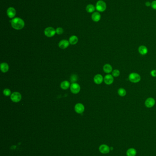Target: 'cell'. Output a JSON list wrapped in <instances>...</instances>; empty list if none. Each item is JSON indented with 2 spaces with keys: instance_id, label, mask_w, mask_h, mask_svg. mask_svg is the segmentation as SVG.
Masks as SVG:
<instances>
[{
  "instance_id": "cell-1",
  "label": "cell",
  "mask_w": 156,
  "mask_h": 156,
  "mask_svg": "<svg viewBox=\"0 0 156 156\" xmlns=\"http://www.w3.org/2000/svg\"><path fill=\"white\" fill-rule=\"evenodd\" d=\"M11 25L14 29L16 30H21L24 27L25 23L24 21L21 18L16 17L12 20Z\"/></svg>"
},
{
  "instance_id": "cell-2",
  "label": "cell",
  "mask_w": 156,
  "mask_h": 156,
  "mask_svg": "<svg viewBox=\"0 0 156 156\" xmlns=\"http://www.w3.org/2000/svg\"><path fill=\"white\" fill-rule=\"evenodd\" d=\"M106 4L103 0H99L97 1L96 5V9L99 12H103L106 10Z\"/></svg>"
},
{
  "instance_id": "cell-3",
  "label": "cell",
  "mask_w": 156,
  "mask_h": 156,
  "mask_svg": "<svg viewBox=\"0 0 156 156\" xmlns=\"http://www.w3.org/2000/svg\"><path fill=\"white\" fill-rule=\"evenodd\" d=\"M129 80L130 82L133 83H137L139 82L141 80V77L138 73H131L129 75Z\"/></svg>"
},
{
  "instance_id": "cell-4",
  "label": "cell",
  "mask_w": 156,
  "mask_h": 156,
  "mask_svg": "<svg viewBox=\"0 0 156 156\" xmlns=\"http://www.w3.org/2000/svg\"><path fill=\"white\" fill-rule=\"evenodd\" d=\"M45 35L48 37L54 36L56 33V30L52 27H48L46 28L44 31Z\"/></svg>"
},
{
  "instance_id": "cell-5",
  "label": "cell",
  "mask_w": 156,
  "mask_h": 156,
  "mask_svg": "<svg viewBox=\"0 0 156 156\" xmlns=\"http://www.w3.org/2000/svg\"><path fill=\"white\" fill-rule=\"evenodd\" d=\"M22 99V96L20 93L17 92H15L12 93L11 96V99L14 102H18Z\"/></svg>"
},
{
  "instance_id": "cell-6",
  "label": "cell",
  "mask_w": 156,
  "mask_h": 156,
  "mask_svg": "<svg viewBox=\"0 0 156 156\" xmlns=\"http://www.w3.org/2000/svg\"><path fill=\"white\" fill-rule=\"evenodd\" d=\"M80 85L77 83H72L70 87L71 92L75 94L79 93L80 92Z\"/></svg>"
},
{
  "instance_id": "cell-7",
  "label": "cell",
  "mask_w": 156,
  "mask_h": 156,
  "mask_svg": "<svg viewBox=\"0 0 156 156\" xmlns=\"http://www.w3.org/2000/svg\"><path fill=\"white\" fill-rule=\"evenodd\" d=\"M155 102V100L154 98L152 97H149L146 100L145 102V105L147 108H151L154 106Z\"/></svg>"
},
{
  "instance_id": "cell-8",
  "label": "cell",
  "mask_w": 156,
  "mask_h": 156,
  "mask_svg": "<svg viewBox=\"0 0 156 156\" xmlns=\"http://www.w3.org/2000/svg\"><path fill=\"white\" fill-rule=\"evenodd\" d=\"M99 151L102 154H107L110 153V147L106 144H102L99 147Z\"/></svg>"
},
{
  "instance_id": "cell-9",
  "label": "cell",
  "mask_w": 156,
  "mask_h": 156,
  "mask_svg": "<svg viewBox=\"0 0 156 156\" xmlns=\"http://www.w3.org/2000/svg\"><path fill=\"white\" fill-rule=\"evenodd\" d=\"M103 80L104 83L107 85H110L113 84L114 81V78L112 75L111 74H107L103 78Z\"/></svg>"
},
{
  "instance_id": "cell-10",
  "label": "cell",
  "mask_w": 156,
  "mask_h": 156,
  "mask_svg": "<svg viewBox=\"0 0 156 156\" xmlns=\"http://www.w3.org/2000/svg\"><path fill=\"white\" fill-rule=\"evenodd\" d=\"M7 15L10 18H13L14 17L16 14V12L15 8L13 7H9L7 10Z\"/></svg>"
},
{
  "instance_id": "cell-11",
  "label": "cell",
  "mask_w": 156,
  "mask_h": 156,
  "mask_svg": "<svg viewBox=\"0 0 156 156\" xmlns=\"http://www.w3.org/2000/svg\"><path fill=\"white\" fill-rule=\"evenodd\" d=\"M84 106L81 103H77L75 106V110L76 113L82 114L84 111Z\"/></svg>"
},
{
  "instance_id": "cell-12",
  "label": "cell",
  "mask_w": 156,
  "mask_h": 156,
  "mask_svg": "<svg viewBox=\"0 0 156 156\" xmlns=\"http://www.w3.org/2000/svg\"><path fill=\"white\" fill-rule=\"evenodd\" d=\"M103 76L100 74H98L94 77V82L97 84H100L103 82Z\"/></svg>"
},
{
  "instance_id": "cell-13",
  "label": "cell",
  "mask_w": 156,
  "mask_h": 156,
  "mask_svg": "<svg viewBox=\"0 0 156 156\" xmlns=\"http://www.w3.org/2000/svg\"><path fill=\"white\" fill-rule=\"evenodd\" d=\"M92 19L94 22H99L101 16L99 12H94L92 15Z\"/></svg>"
},
{
  "instance_id": "cell-14",
  "label": "cell",
  "mask_w": 156,
  "mask_h": 156,
  "mask_svg": "<svg viewBox=\"0 0 156 156\" xmlns=\"http://www.w3.org/2000/svg\"><path fill=\"white\" fill-rule=\"evenodd\" d=\"M69 42L67 40H61L59 43V47L61 49H65L69 45Z\"/></svg>"
},
{
  "instance_id": "cell-15",
  "label": "cell",
  "mask_w": 156,
  "mask_h": 156,
  "mask_svg": "<svg viewBox=\"0 0 156 156\" xmlns=\"http://www.w3.org/2000/svg\"><path fill=\"white\" fill-rule=\"evenodd\" d=\"M103 71L107 73H110L113 71L112 66L109 63L105 64L103 67Z\"/></svg>"
},
{
  "instance_id": "cell-16",
  "label": "cell",
  "mask_w": 156,
  "mask_h": 156,
  "mask_svg": "<svg viewBox=\"0 0 156 156\" xmlns=\"http://www.w3.org/2000/svg\"><path fill=\"white\" fill-rule=\"evenodd\" d=\"M138 51L140 54H141L142 55H146L148 53V49L144 45H141L138 48Z\"/></svg>"
},
{
  "instance_id": "cell-17",
  "label": "cell",
  "mask_w": 156,
  "mask_h": 156,
  "mask_svg": "<svg viewBox=\"0 0 156 156\" xmlns=\"http://www.w3.org/2000/svg\"><path fill=\"white\" fill-rule=\"evenodd\" d=\"M136 150L133 148H130L126 151V155L127 156H136Z\"/></svg>"
},
{
  "instance_id": "cell-18",
  "label": "cell",
  "mask_w": 156,
  "mask_h": 156,
  "mask_svg": "<svg viewBox=\"0 0 156 156\" xmlns=\"http://www.w3.org/2000/svg\"><path fill=\"white\" fill-rule=\"evenodd\" d=\"M0 70L1 71L3 72H7L9 70V66L8 64L6 63H2L0 64Z\"/></svg>"
},
{
  "instance_id": "cell-19",
  "label": "cell",
  "mask_w": 156,
  "mask_h": 156,
  "mask_svg": "<svg viewBox=\"0 0 156 156\" xmlns=\"http://www.w3.org/2000/svg\"><path fill=\"white\" fill-rule=\"evenodd\" d=\"M70 83L68 81H64L60 84V87L63 90H67L70 87Z\"/></svg>"
},
{
  "instance_id": "cell-20",
  "label": "cell",
  "mask_w": 156,
  "mask_h": 156,
  "mask_svg": "<svg viewBox=\"0 0 156 156\" xmlns=\"http://www.w3.org/2000/svg\"><path fill=\"white\" fill-rule=\"evenodd\" d=\"M78 37L76 36H72L69 38V43L72 45H75L78 42Z\"/></svg>"
},
{
  "instance_id": "cell-21",
  "label": "cell",
  "mask_w": 156,
  "mask_h": 156,
  "mask_svg": "<svg viewBox=\"0 0 156 156\" xmlns=\"http://www.w3.org/2000/svg\"><path fill=\"white\" fill-rule=\"evenodd\" d=\"M96 7H94L92 4H89L86 7V11L87 12L89 13H92L94 12L95 10Z\"/></svg>"
},
{
  "instance_id": "cell-22",
  "label": "cell",
  "mask_w": 156,
  "mask_h": 156,
  "mask_svg": "<svg viewBox=\"0 0 156 156\" xmlns=\"http://www.w3.org/2000/svg\"><path fill=\"white\" fill-rule=\"evenodd\" d=\"M118 94L120 96H125L126 95V90L122 88H120L118 90Z\"/></svg>"
},
{
  "instance_id": "cell-23",
  "label": "cell",
  "mask_w": 156,
  "mask_h": 156,
  "mask_svg": "<svg viewBox=\"0 0 156 156\" xmlns=\"http://www.w3.org/2000/svg\"><path fill=\"white\" fill-rule=\"evenodd\" d=\"M112 75H113V77H118L120 75V71L119 70H113L112 72Z\"/></svg>"
},
{
  "instance_id": "cell-24",
  "label": "cell",
  "mask_w": 156,
  "mask_h": 156,
  "mask_svg": "<svg viewBox=\"0 0 156 156\" xmlns=\"http://www.w3.org/2000/svg\"><path fill=\"white\" fill-rule=\"evenodd\" d=\"M3 94L6 96H8L11 95V91L9 89H6L4 90Z\"/></svg>"
},
{
  "instance_id": "cell-25",
  "label": "cell",
  "mask_w": 156,
  "mask_h": 156,
  "mask_svg": "<svg viewBox=\"0 0 156 156\" xmlns=\"http://www.w3.org/2000/svg\"><path fill=\"white\" fill-rule=\"evenodd\" d=\"M63 32H64V30L63 28L61 27H58L56 29V33L58 35H60L62 34L63 33Z\"/></svg>"
},
{
  "instance_id": "cell-26",
  "label": "cell",
  "mask_w": 156,
  "mask_h": 156,
  "mask_svg": "<svg viewBox=\"0 0 156 156\" xmlns=\"http://www.w3.org/2000/svg\"><path fill=\"white\" fill-rule=\"evenodd\" d=\"M151 7L154 10H156V0H153L151 3Z\"/></svg>"
},
{
  "instance_id": "cell-27",
  "label": "cell",
  "mask_w": 156,
  "mask_h": 156,
  "mask_svg": "<svg viewBox=\"0 0 156 156\" xmlns=\"http://www.w3.org/2000/svg\"><path fill=\"white\" fill-rule=\"evenodd\" d=\"M150 74L153 77H156V70H152L150 72Z\"/></svg>"
},
{
  "instance_id": "cell-28",
  "label": "cell",
  "mask_w": 156,
  "mask_h": 156,
  "mask_svg": "<svg viewBox=\"0 0 156 156\" xmlns=\"http://www.w3.org/2000/svg\"><path fill=\"white\" fill-rule=\"evenodd\" d=\"M76 79L77 80V78H76V75H72L71 77V81L73 82H74V81H75V80H74V79Z\"/></svg>"
},
{
  "instance_id": "cell-29",
  "label": "cell",
  "mask_w": 156,
  "mask_h": 156,
  "mask_svg": "<svg viewBox=\"0 0 156 156\" xmlns=\"http://www.w3.org/2000/svg\"><path fill=\"white\" fill-rule=\"evenodd\" d=\"M145 5L147 7H151V3L150 2V1H146L145 3Z\"/></svg>"
},
{
  "instance_id": "cell-30",
  "label": "cell",
  "mask_w": 156,
  "mask_h": 156,
  "mask_svg": "<svg viewBox=\"0 0 156 156\" xmlns=\"http://www.w3.org/2000/svg\"><path fill=\"white\" fill-rule=\"evenodd\" d=\"M110 150H113V147H110Z\"/></svg>"
}]
</instances>
